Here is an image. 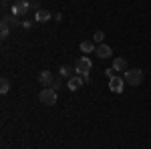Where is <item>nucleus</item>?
Here are the masks:
<instances>
[{
    "label": "nucleus",
    "mask_w": 151,
    "mask_h": 149,
    "mask_svg": "<svg viewBox=\"0 0 151 149\" xmlns=\"http://www.w3.org/2000/svg\"><path fill=\"white\" fill-rule=\"evenodd\" d=\"M50 89H52V91H58V89H60V81H57V79H55V83L50 85Z\"/></svg>",
    "instance_id": "18"
},
{
    "label": "nucleus",
    "mask_w": 151,
    "mask_h": 149,
    "mask_svg": "<svg viewBox=\"0 0 151 149\" xmlns=\"http://www.w3.org/2000/svg\"><path fill=\"white\" fill-rule=\"evenodd\" d=\"M8 91H10V83H8V79H2V81H0V93L6 95Z\"/></svg>",
    "instance_id": "14"
},
{
    "label": "nucleus",
    "mask_w": 151,
    "mask_h": 149,
    "mask_svg": "<svg viewBox=\"0 0 151 149\" xmlns=\"http://www.w3.org/2000/svg\"><path fill=\"white\" fill-rule=\"evenodd\" d=\"M50 18H52V14H50V10H47V8H40V10L35 14L36 22H48Z\"/></svg>",
    "instance_id": "9"
},
{
    "label": "nucleus",
    "mask_w": 151,
    "mask_h": 149,
    "mask_svg": "<svg viewBox=\"0 0 151 149\" xmlns=\"http://www.w3.org/2000/svg\"><path fill=\"white\" fill-rule=\"evenodd\" d=\"M115 73H117V71L113 69V67H111V69H105V75H107L109 79H113V77H115Z\"/></svg>",
    "instance_id": "16"
},
{
    "label": "nucleus",
    "mask_w": 151,
    "mask_h": 149,
    "mask_svg": "<svg viewBox=\"0 0 151 149\" xmlns=\"http://www.w3.org/2000/svg\"><path fill=\"white\" fill-rule=\"evenodd\" d=\"M20 26H24V28H30V26H32V20H24Z\"/></svg>",
    "instance_id": "19"
},
{
    "label": "nucleus",
    "mask_w": 151,
    "mask_h": 149,
    "mask_svg": "<svg viewBox=\"0 0 151 149\" xmlns=\"http://www.w3.org/2000/svg\"><path fill=\"white\" fill-rule=\"evenodd\" d=\"M103 38H105V32H103V30H97V32L93 35V40H95V42H103Z\"/></svg>",
    "instance_id": "15"
},
{
    "label": "nucleus",
    "mask_w": 151,
    "mask_h": 149,
    "mask_svg": "<svg viewBox=\"0 0 151 149\" xmlns=\"http://www.w3.org/2000/svg\"><path fill=\"white\" fill-rule=\"evenodd\" d=\"M38 99H40V103L47 105V107H52V105L57 103V91H52L50 87H45L40 95H38Z\"/></svg>",
    "instance_id": "3"
},
{
    "label": "nucleus",
    "mask_w": 151,
    "mask_h": 149,
    "mask_svg": "<svg viewBox=\"0 0 151 149\" xmlns=\"http://www.w3.org/2000/svg\"><path fill=\"white\" fill-rule=\"evenodd\" d=\"M30 8H32L35 12H38V10H40V4H38L36 0H32V2H30Z\"/></svg>",
    "instance_id": "17"
},
{
    "label": "nucleus",
    "mask_w": 151,
    "mask_h": 149,
    "mask_svg": "<svg viewBox=\"0 0 151 149\" xmlns=\"http://www.w3.org/2000/svg\"><path fill=\"white\" fill-rule=\"evenodd\" d=\"M123 81H125L127 85H131V87H137V85L143 83V71L141 69H127Z\"/></svg>",
    "instance_id": "2"
},
{
    "label": "nucleus",
    "mask_w": 151,
    "mask_h": 149,
    "mask_svg": "<svg viewBox=\"0 0 151 149\" xmlns=\"http://www.w3.org/2000/svg\"><path fill=\"white\" fill-rule=\"evenodd\" d=\"M95 55H97L99 58H109L111 55H113V50H111V46H109V45H97Z\"/></svg>",
    "instance_id": "7"
},
{
    "label": "nucleus",
    "mask_w": 151,
    "mask_h": 149,
    "mask_svg": "<svg viewBox=\"0 0 151 149\" xmlns=\"http://www.w3.org/2000/svg\"><path fill=\"white\" fill-rule=\"evenodd\" d=\"M123 89H125V81H123V77H119V75H115L113 79H109V91L113 93H123Z\"/></svg>",
    "instance_id": "5"
},
{
    "label": "nucleus",
    "mask_w": 151,
    "mask_h": 149,
    "mask_svg": "<svg viewBox=\"0 0 151 149\" xmlns=\"http://www.w3.org/2000/svg\"><path fill=\"white\" fill-rule=\"evenodd\" d=\"M83 85H85V81H83L81 75H73V77L67 81V87H69V91H79Z\"/></svg>",
    "instance_id": "6"
},
{
    "label": "nucleus",
    "mask_w": 151,
    "mask_h": 149,
    "mask_svg": "<svg viewBox=\"0 0 151 149\" xmlns=\"http://www.w3.org/2000/svg\"><path fill=\"white\" fill-rule=\"evenodd\" d=\"M28 8H30V2L28 0H16L14 4H12V16H16V18H20V16H24L26 12H28Z\"/></svg>",
    "instance_id": "4"
},
{
    "label": "nucleus",
    "mask_w": 151,
    "mask_h": 149,
    "mask_svg": "<svg viewBox=\"0 0 151 149\" xmlns=\"http://www.w3.org/2000/svg\"><path fill=\"white\" fill-rule=\"evenodd\" d=\"M16 22H18V18H16V16H4V18H2V28H8V30H10V26H16Z\"/></svg>",
    "instance_id": "11"
},
{
    "label": "nucleus",
    "mask_w": 151,
    "mask_h": 149,
    "mask_svg": "<svg viewBox=\"0 0 151 149\" xmlns=\"http://www.w3.org/2000/svg\"><path fill=\"white\" fill-rule=\"evenodd\" d=\"M70 67H60L58 69V75H60V79H70Z\"/></svg>",
    "instance_id": "13"
},
{
    "label": "nucleus",
    "mask_w": 151,
    "mask_h": 149,
    "mask_svg": "<svg viewBox=\"0 0 151 149\" xmlns=\"http://www.w3.org/2000/svg\"><path fill=\"white\" fill-rule=\"evenodd\" d=\"M38 81H40V85H42V87H50V85L55 83V77H52V73H50V71H42V73L38 75Z\"/></svg>",
    "instance_id": "8"
},
{
    "label": "nucleus",
    "mask_w": 151,
    "mask_h": 149,
    "mask_svg": "<svg viewBox=\"0 0 151 149\" xmlns=\"http://www.w3.org/2000/svg\"><path fill=\"white\" fill-rule=\"evenodd\" d=\"M91 69H93V60H91V58H87V57L77 58V63H75V73L81 75L85 83L89 81V73H91Z\"/></svg>",
    "instance_id": "1"
},
{
    "label": "nucleus",
    "mask_w": 151,
    "mask_h": 149,
    "mask_svg": "<svg viewBox=\"0 0 151 149\" xmlns=\"http://www.w3.org/2000/svg\"><path fill=\"white\" fill-rule=\"evenodd\" d=\"M79 46H81V50L85 53V55H87V53H93L95 48H97V46H95L93 42H91V40H83V42H81Z\"/></svg>",
    "instance_id": "12"
},
{
    "label": "nucleus",
    "mask_w": 151,
    "mask_h": 149,
    "mask_svg": "<svg viewBox=\"0 0 151 149\" xmlns=\"http://www.w3.org/2000/svg\"><path fill=\"white\" fill-rule=\"evenodd\" d=\"M113 69L117 73H125L127 71V58H113Z\"/></svg>",
    "instance_id": "10"
}]
</instances>
